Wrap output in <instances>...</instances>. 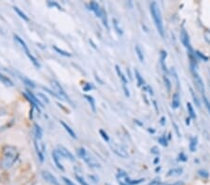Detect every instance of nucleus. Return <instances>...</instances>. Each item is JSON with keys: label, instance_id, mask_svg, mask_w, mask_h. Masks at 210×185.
I'll use <instances>...</instances> for the list:
<instances>
[{"label": "nucleus", "instance_id": "nucleus-19", "mask_svg": "<svg viewBox=\"0 0 210 185\" xmlns=\"http://www.w3.org/2000/svg\"><path fill=\"white\" fill-rule=\"evenodd\" d=\"M179 104H180V96H179V94L177 92L172 96V108H177L179 107Z\"/></svg>", "mask_w": 210, "mask_h": 185}, {"label": "nucleus", "instance_id": "nucleus-32", "mask_svg": "<svg viewBox=\"0 0 210 185\" xmlns=\"http://www.w3.org/2000/svg\"><path fill=\"white\" fill-rule=\"evenodd\" d=\"M75 177H76V179H77V180H78V181H79L81 185H90V184H89V183L85 180V179H84L82 176H80V174H78V173H77V174L75 175Z\"/></svg>", "mask_w": 210, "mask_h": 185}, {"label": "nucleus", "instance_id": "nucleus-6", "mask_svg": "<svg viewBox=\"0 0 210 185\" xmlns=\"http://www.w3.org/2000/svg\"><path fill=\"white\" fill-rule=\"evenodd\" d=\"M51 85H52V91L54 92V95L56 96L57 98H59L61 100H64L65 102L71 103V101H70L68 96L66 95V92H64V90L63 89V87L56 81H51Z\"/></svg>", "mask_w": 210, "mask_h": 185}, {"label": "nucleus", "instance_id": "nucleus-50", "mask_svg": "<svg viewBox=\"0 0 210 185\" xmlns=\"http://www.w3.org/2000/svg\"><path fill=\"white\" fill-rule=\"evenodd\" d=\"M190 120H191V118H187L186 119V124H188V125L190 124Z\"/></svg>", "mask_w": 210, "mask_h": 185}, {"label": "nucleus", "instance_id": "nucleus-33", "mask_svg": "<svg viewBox=\"0 0 210 185\" xmlns=\"http://www.w3.org/2000/svg\"><path fill=\"white\" fill-rule=\"evenodd\" d=\"M171 73H172V76L175 78V80H176V84H177V87L178 88V87H179V81H178V76H177V70H176V69H175L174 67H172V68H171Z\"/></svg>", "mask_w": 210, "mask_h": 185}, {"label": "nucleus", "instance_id": "nucleus-40", "mask_svg": "<svg viewBox=\"0 0 210 185\" xmlns=\"http://www.w3.org/2000/svg\"><path fill=\"white\" fill-rule=\"evenodd\" d=\"M142 89H143L144 91L148 92L150 96H153V91H152V88H151L150 85H145V86H143V87H142Z\"/></svg>", "mask_w": 210, "mask_h": 185}, {"label": "nucleus", "instance_id": "nucleus-41", "mask_svg": "<svg viewBox=\"0 0 210 185\" xmlns=\"http://www.w3.org/2000/svg\"><path fill=\"white\" fill-rule=\"evenodd\" d=\"M99 132H100V135L102 136V137L104 138V140H106L107 142H108V141H109V137H108L107 134L104 130H100Z\"/></svg>", "mask_w": 210, "mask_h": 185}, {"label": "nucleus", "instance_id": "nucleus-8", "mask_svg": "<svg viewBox=\"0 0 210 185\" xmlns=\"http://www.w3.org/2000/svg\"><path fill=\"white\" fill-rule=\"evenodd\" d=\"M180 40H181L182 44L185 46V48L187 49V51H188L189 53H193L192 48V44H191V40H190V36L185 29H182L180 32Z\"/></svg>", "mask_w": 210, "mask_h": 185}, {"label": "nucleus", "instance_id": "nucleus-14", "mask_svg": "<svg viewBox=\"0 0 210 185\" xmlns=\"http://www.w3.org/2000/svg\"><path fill=\"white\" fill-rule=\"evenodd\" d=\"M35 148H36V151H37V156L39 158V161L41 162V163H43L44 162V149H45V146L43 144H41V148L39 147L38 143H37V140H35Z\"/></svg>", "mask_w": 210, "mask_h": 185}, {"label": "nucleus", "instance_id": "nucleus-30", "mask_svg": "<svg viewBox=\"0 0 210 185\" xmlns=\"http://www.w3.org/2000/svg\"><path fill=\"white\" fill-rule=\"evenodd\" d=\"M163 81H165V85L166 87V90L167 92H170L171 91V87H172V84H171V81L169 80V78L167 76H163Z\"/></svg>", "mask_w": 210, "mask_h": 185}, {"label": "nucleus", "instance_id": "nucleus-3", "mask_svg": "<svg viewBox=\"0 0 210 185\" xmlns=\"http://www.w3.org/2000/svg\"><path fill=\"white\" fill-rule=\"evenodd\" d=\"M78 154L79 156L85 162V163L88 165V167H91V168H98L101 167L100 163L95 158V157H92L88 152L86 149L84 148H80L78 149Z\"/></svg>", "mask_w": 210, "mask_h": 185}, {"label": "nucleus", "instance_id": "nucleus-47", "mask_svg": "<svg viewBox=\"0 0 210 185\" xmlns=\"http://www.w3.org/2000/svg\"><path fill=\"white\" fill-rule=\"evenodd\" d=\"M171 185H185V182H184L183 180H177V181L174 182V183L171 184Z\"/></svg>", "mask_w": 210, "mask_h": 185}, {"label": "nucleus", "instance_id": "nucleus-10", "mask_svg": "<svg viewBox=\"0 0 210 185\" xmlns=\"http://www.w3.org/2000/svg\"><path fill=\"white\" fill-rule=\"evenodd\" d=\"M111 150L112 152L116 154V155H118L122 158H127L128 157V153L127 152L125 151V149L118 144H113L111 145Z\"/></svg>", "mask_w": 210, "mask_h": 185}, {"label": "nucleus", "instance_id": "nucleus-36", "mask_svg": "<svg viewBox=\"0 0 210 185\" xmlns=\"http://www.w3.org/2000/svg\"><path fill=\"white\" fill-rule=\"evenodd\" d=\"M21 80H22V81L25 82V84H27V85H29V86H31V87H36V84L32 81H30L29 79H27V78H25V77H21Z\"/></svg>", "mask_w": 210, "mask_h": 185}, {"label": "nucleus", "instance_id": "nucleus-21", "mask_svg": "<svg viewBox=\"0 0 210 185\" xmlns=\"http://www.w3.org/2000/svg\"><path fill=\"white\" fill-rule=\"evenodd\" d=\"M197 144H198V138L196 136H192L190 138V145H189V148H190V151L192 152H195L196 149H197Z\"/></svg>", "mask_w": 210, "mask_h": 185}, {"label": "nucleus", "instance_id": "nucleus-11", "mask_svg": "<svg viewBox=\"0 0 210 185\" xmlns=\"http://www.w3.org/2000/svg\"><path fill=\"white\" fill-rule=\"evenodd\" d=\"M89 5H90V10H91L93 13H95L97 17H99V18L101 19L105 10L100 7V5H99L97 2H95V1L91 2Z\"/></svg>", "mask_w": 210, "mask_h": 185}, {"label": "nucleus", "instance_id": "nucleus-22", "mask_svg": "<svg viewBox=\"0 0 210 185\" xmlns=\"http://www.w3.org/2000/svg\"><path fill=\"white\" fill-rule=\"evenodd\" d=\"M134 74H135V79H136V82H137V85L139 87H143L145 86V81L143 79V77L141 76V74H140V72L137 70V69H135L134 70Z\"/></svg>", "mask_w": 210, "mask_h": 185}, {"label": "nucleus", "instance_id": "nucleus-46", "mask_svg": "<svg viewBox=\"0 0 210 185\" xmlns=\"http://www.w3.org/2000/svg\"><path fill=\"white\" fill-rule=\"evenodd\" d=\"M122 87H123V90H124V94H125V96H126L127 97H129V96H130V92H129L128 88L126 87V85H122Z\"/></svg>", "mask_w": 210, "mask_h": 185}, {"label": "nucleus", "instance_id": "nucleus-37", "mask_svg": "<svg viewBox=\"0 0 210 185\" xmlns=\"http://www.w3.org/2000/svg\"><path fill=\"white\" fill-rule=\"evenodd\" d=\"M194 53H195V55H196V56H198L200 59L204 60V62H207V61H208V57H207V56H205L204 54H203L202 53H200L199 51H196Z\"/></svg>", "mask_w": 210, "mask_h": 185}, {"label": "nucleus", "instance_id": "nucleus-4", "mask_svg": "<svg viewBox=\"0 0 210 185\" xmlns=\"http://www.w3.org/2000/svg\"><path fill=\"white\" fill-rule=\"evenodd\" d=\"M14 38H15V40L17 41V43L21 47V49L23 50V52H25V53L26 54V56L29 58V60L33 63V65H34L36 67L39 68V67H40L39 62H38L37 59L31 53V52H30V50H29V48H28V46L26 45V43H25V41H23V39L21 38V37H20L19 36H17V35L14 36Z\"/></svg>", "mask_w": 210, "mask_h": 185}, {"label": "nucleus", "instance_id": "nucleus-25", "mask_svg": "<svg viewBox=\"0 0 210 185\" xmlns=\"http://www.w3.org/2000/svg\"><path fill=\"white\" fill-rule=\"evenodd\" d=\"M112 22H113V27H114L116 33L118 34V35H122V34H123V31H122V29L121 26H120L119 22L117 21L116 19H113V20H112Z\"/></svg>", "mask_w": 210, "mask_h": 185}, {"label": "nucleus", "instance_id": "nucleus-44", "mask_svg": "<svg viewBox=\"0 0 210 185\" xmlns=\"http://www.w3.org/2000/svg\"><path fill=\"white\" fill-rule=\"evenodd\" d=\"M63 180H64V182L66 185H75L71 180H70L69 179H67V178H65V177H63Z\"/></svg>", "mask_w": 210, "mask_h": 185}, {"label": "nucleus", "instance_id": "nucleus-15", "mask_svg": "<svg viewBox=\"0 0 210 185\" xmlns=\"http://www.w3.org/2000/svg\"><path fill=\"white\" fill-rule=\"evenodd\" d=\"M166 57H167V53L165 51H161V53H160V63H161V68L163 71L167 72V66H166V63H165V60H166Z\"/></svg>", "mask_w": 210, "mask_h": 185}, {"label": "nucleus", "instance_id": "nucleus-38", "mask_svg": "<svg viewBox=\"0 0 210 185\" xmlns=\"http://www.w3.org/2000/svg\"><path fill=\"white\" fill-rule=\"evenodd\" d=\"M198 175H199L200 177H202L203 179L208 178V176H209L208 172H207L206 170H204V169H200V170H198Z\"/></svg>", "mask_w": 210, "mask_h": 185}, {"label": "nucleus", "instance_id": "nucleus-31", "mask_svg": "<svg viewBox=\"0 0 210 185\" xmlns=\"http://www.w3.org/2000/svg\"><path fill=\"white\" fill-rule=\"evenodd\" d=\"M158 141H159V143H160L161 145L165 146V147H166V146L168 145V140L166 138L165 136H160V137H159V140H158Z\"/></svg>", "mask_w": 210, "mask_h": 185}, {"label": "nucleus", "instance_id": "nucleus-2", "mask_svg": "<svg viewBox=\"0 0 210 185\" xmlns=\"http://www.w3.org/2000/svg\"><path fill=\"white\" fill-rule=\"evenodd\" d=\"M150 14L152 17V20L154 22L155 27L158 31V33L161 35V37L165 36V26H163V22H162V17H161V10L156 2H151L150 6Z\"/></svg>", "mask_w": 210, "mask_h": 185}, {"label": "nucleus", "instance_id": "nucleus-39", "mask_svg": "<svg viewBox=\"0 0 210 185\" xmlns=\"http://www.w3.org/2000/svg\"><path fill=\"white\" fill-rule=\"evenodd\" d=\"M204 106H205V108H206L208 113L210 114V101H209V100L207 99V97H205V96H204Z\"/></svg>", "mask_w": 210, "mask_h": 185}, {"label": "nucleus", "instance_id": "nucleus-29", "mask_svg": "<svg viewBox=\"0 0 210 185\" xmlns=\"http://www.w3.org/2000/svg\"><path fill=\"white\" fill-rule=\"evenodd\" d=\"M190 91H191V95H192V99H193V102H194L195 106H197L198 108H200V106H201V103H200V100H199L198 96H196V94H195V92H194V91H193L192 88H190Z\"/></svg>", "mask_w": 210, "mask_h": 185}, {"label": "nucleus", "instance_id": "nucleus-16", "mask_svg": "<svg viewBox=\"0 0 210 185\" xmlns=\"http://www.w3.org/2000/svg\"><path fill=\"white\" fill-rule=\"evenodd\" d=\"M182 173H183V168L182 167H174V168H171L167 172V176L168 177H178Z\"/></svg>", "mask_w": 210, "mask_h": 185}, {"label": "nucleus", "instance_id": "nucleus-24", "mask_svg": "<svg viewBox=\"0 0 210 185\" xmlns=\"http://www.w3.org/2000/svg\"><path fill=\"white\" fill-rule=\"evenodd\" d=\"M134 50H135V53H136V55H137L139 61H140V62H144V60H145L144 53H143V51L141 50V48L139 47V45H136V46H135Z\"/></svg>", "mask_w": 210, "mask_h": 185}, {"label": "nucleus", "instance_id": "nucleus-20", "mask_svg": "<svg viewBox=\"0 0 210 185\" xmlns=\"http://www.w3.org/2000/svg\"><path fill=\"white\" fill-rule=\"evenodd\" d=\"M34 134L36 136V140H40L42 136H43V131L41 129V127L38 124H35L34 125Z\"/></svg>", "mask_w": 210, "mask_h": 185}, {"label": "nucleus", "instance_id": "nucleus-27", "mask_svg": "<svg viewBox=\"0 0 210 185\" xmlns=\"http://www.w3.org/2000/svg\"><path fill=\"white\" fill-rule=\"evenodd\" d=\"M13 9H14V10H15V12L21 18V19H23L25 21H26V22H28L29 21V18H28V16L25 13V12H22L18 7H13Z\"/></svg>", "mask_w": 210, "mask_h": 185}, {"label": "nucleus", "instance_id": "nucleus-13", "mask_svg": "<svg viewBox=\"0 0 210 185\" xmlns=\"http://www.w3.org/2000/svg\"><path fill=\"white\" fill-rule=\"evenodd\" d=\"M60 153H61V155L64 157V158H66V159H69L70 161H74L75 160V158H74V155L70 152L65 147H64V146H58V148L56 149Z\"/></svg>", "mask_w": 210, "mask_h": 185}, {"label": "nucleus", "instance_id": "nucleus-18", "mask_svg": "<svg viewBox=\"0 0 210 185\" xmlns=\"http://www.w3.org/2000/svg\"><path fill=\"white\" fill-rule=\"evenodd\" d=\"M60 124L63 125V127L64 128V130L68 133V135L71 136L72 138H77V136H76V134H75V132L73 131V129L70 127L68 124H66L64 121H60Z\"/></svg>", "mask_w": 210, "mask_h": 185}, {"label": "nucleus", "instance_id": "nucleus-1", "mask_svg": "<svg viewBox=\"0 0 210 185\" xmlns=\"http://www.w3.org/2000/svg\"><path fill=\"white\" fill-rule=\"evenodd\" d=\"M18 159V151L13 146H6L3 149L0 167L3 169L10 168Z\"/></svg>", "mask_w": 210, "mask_h": 185}, {"label": "nucleus", "instance_id": "nucleus-43", "mask_svg": "<svg viewBox=\"0 0 210 185\" xmlns=\"http://www.w3.org/2000/svg\"><path fill=\"white\" fill-rule=\"evenodd\" d=\"M178 160L181 161V162H186L187 160H188V158H187V156L185 155L184 152H180L178 154Z\"/></svg>", "mask_w": 210, "mask_h": 185}, {"label": "nucleus", "instance_id": "nucleus-42", "mask_svg": "<svg viewBox=\"0 0 210 185\" xmlns=\"http://www.w3.org/2000/svg\"><path fill=\"white\" fill-rule=\"evenodd\" d=\"M204 39L210 44V30H206L204 31Z\"/></svg>", "mask_w": 210, "mask_h": 185}, {"label": "nucleus", "instance_id": "nucleus-48", "mask_svg": "<svg viewBox=\"0 0 210 185\" xmlns=\"http://www.w3.org/2000/svg\"><path fill=\"white\" fill-rule=\"evenodd\" d=\"M151 152H152V153H155V154H158V153H159V149H158L157 147H153V148L151 149Z\"/></svg>", "mask_w": 210, "mask_h": 185}, {"label": "nucleus", "instance_id": "nucleus-49", "mask_svg": "<svg viewBox=\"0 0 210 185\" xmlns=\"http://www.w3.org/2000/svg\"><path fill=\"white\" fill-rule=\"evenodd\" d=\"M165 121H166L165 117H161V122H160V124H161V125H165Z\"/></svg>", "mask_w": 210, "mask_h": 185}, {"label": "nucleus", "instance_id": "nucleus-9", "mask_svg": "<svg viewBox=\"0 0 210 185\" xmlns=\"http://www.w3.org/2000/svg\"><path fill=\"white\" fill-rule=\"evenodd\" d=\"M41 175H42V178L47 181V182H49L50 184L52 185H60L59 183V180L52 174L50 173L49 171H42L41 172Z\"/></svg>", "mask_w": 210, "mask_h": 185}, {"label": "nucleus", "instance_id": "nucleus-23", "mask_svg": "<svg viewBox=\"0 0 210 185\" xmlns=\"http://www.w3.org/2000/svg\"><path fill=\"white\" fill-rule=\"evenodd\" d=\"M187 109H188V113H189L190 118L191 119H196V114H195L194 108H193L192 105L190 102L187 103Z\"/></svg>", "mask_w": 210, "mask_h": 185}, {"label": "nucleus", "instance_id": "nucleus-28", "mask_svg": "<svg viewBox=\"0 0 210 185\" xmlns=\"http://www.w3.org/2000/svg\"><path fill=\"white\" fill-rule=\"evenodd\" d=\"M0 81H1L4 84H6L7 86H13V82L10 79H9L7 76H4L2 74H0Z\"/></svg>", "mask_w": 210, "mask_h": 185}, {"label": "nucleus", "instance_id": "nucleus-5", "mask_svg": "<svg viewBox=\"0 0 210 185\" xmlns=\"http://www.w3.org/2000/svg\"><path fill=\"white\" fill-rule=\"evenodd\" d=\"M117 179H118L120 185H136L144 181V179H130L127 173L123 170H119L118 174H117Z\"/></svg>", "mask_w": 210, "mask_h": 185}, {"label": "nucleus", "instance_id": "nucleus-34", "mask_svg": "<svg viewBox=\"0 0 210 185\" xmlns=\"http://www.w3.org/2000/svg\"><path fill=\"white\" fill-rule=\"evenodd\" d=\"M53 49H54L58 53H60L61 55H64V56H66V57L71 56V53H67V52H64V51H63V50H60L58 47H56V46H53Z\"/></svg>", "mask_w": 210, "mask_h": 185}, {"label": "nucleus", "instance_id": "nucleus-45", "mask_svg": "<svg viewBox=\"0 0 210 185\" xmlns=\"http://www.w3.org/2000/svg\"><path fill=\"white\" fill-rule=\"evenodd\" d=\"M91 88H92V85H91V84H89V83H86V84H85V86H83V90H84L85 92L90 91Z\"/></svg>", "mask_w": 210, "mask_h": 185}, {"label": "nucleus", "instance_id": "nucleus-51", "mask_svg": "<svg viewBox=\"0 0 210 185\" xmlns=\"http://www.w3.org/2000/svg\"><path fill=\"white\" fill-rule=\"evenodd\" d=\"M157 162H158V163H159V158H156V159H155V161H154V163H157Z\"/></svg>", "mask_w": 210, "mask_h": 185}, {"label": "nucleus", "instance_id": "nucleus-26", "mask_svg": "<svg viewBox=\"0 0 210 185\" xmlns=\"http://www.w3.org/2000/svg\"><path fill=\"white\" fill-rule=\"evenodd\" d=\"M84 97H85L86 100L89 102V104H90V106H91L92 111H93V112H95L96 108H95V98H93L92 96H87V95H85Z\"/></svg>", "mask_w": 210, "mask_h": 185}, {"label": "nucleus", "instance_id": "nucleus-17", "mask_svg": "<svg viewBox=\"0 0 210 185\" xmlns=\"http://www.w3.org/2000/svg\"><path fill=\"white\" fill-rule=\"evenodd\" d=\"M115 69H116V72H117V74H118L119 78L121 79V81H122V85H127V83H128V80H127L126 76L123 74V72L121 70L120 66H119V65H116V66H115Z\"/></svg>", "mask_w": 210, "mask_h": 185}, {"label": "nucleus", "instance_id": "nucleus-35", "mask_svg": "<svg viewBox=\"0 0 210 185\" xmlns=\"http://www.w3.org/2000/svg\"><path fill=\"white\" fill-rule=\"evenodd\" d=\"M37 96H38V99H39V101H40V102H41V101H43L45 104H49V103H50V100L48 99V97L45 96L43 94H41V92H39V94L37 95Z\"/></svg>", "mask_w": 210, "mask_h": 185}, {"label": "nucleus", "instance_id": "nucleus-12", "mask_svg": "<svg viewBox=\"0 0 210 185\" xmlns=\"http://www.w3.org/2000/svg\"><path fill=\"white\" fill-rule=\"evenodd\" d=\"M52 158H53V161H54V163H55L56 167H57L59 169H61L62 171H64V167H63V165H62V162H61V159L64 158V157L61 155V153H60L57 150H54V151L52 152Z\"/></svg>", "mask_w": 210, "mask_h": 185}, {"label": "nucleus", "instance_id": "nucleus-7", "mask_svg": "<svg viewBox=\"0 0 210 185\" xmlns=\"http://www.w3.org/2000/svg\"><path fill=\"white\" fill-rule=\"evenodd\" d=\"M191 70H192V79H193V81H194V84H195L197 90L201 92L202 95H204L205 88H204V81H203L202 78H201L200 75L198 74V72H197L196 69H191Z\"/></svg>", "mask_w": 210, "mask_h": 185}]
</instances>
